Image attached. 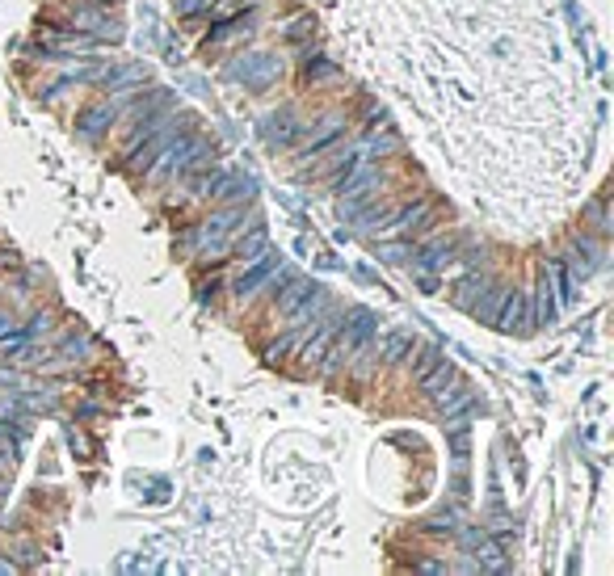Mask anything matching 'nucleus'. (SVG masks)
I'll return each instance as SVG.
<instances>
[{
  "label": "nucleus",
  "mask_w": 614,
  "mask_h": 576,
  "mask_svg": "<svg viewBox=\"0 0 614 576\" xmlns=\"http://www.w3.org/2000/svg\"><path fill=\"white\" fill-rule=\"evenodd\" d=\"M337 329H341V332H332L329 349H324V354H320V362H316L324 375H337V370H341V362H349L358 345L375 332V311H349V320H341Z\"/></svg>",
  "instance_id": "nucleus-1"
},
{
  "label": "nucleus",
  "mask_w": 614,
  "mask_h": 576,
  "mask_svg": "<svg viewBox=\"0 0 614 576\" xmlns=\"http://www.w3.org/2000/svg\"><path fill=\"white\" fill-rule=\"evenodd\" d=\"M245 207H228V210H215L202 228H198V253L202 257H223V248L232 245L236 232H245Z\"/></svg>",
  "instance_id": "nucleus-2"
},
{
  "label": "nucleus",
  "mask_w": 614,
  "mask_h": 576,
  "mask_svg": "<svg viewBox=\"0 0 614 576\" xmlns=\"http://www.w3.org/2000/svg\"><path fill=\"white\" fill-rule=\"evenodd\" d=\"M274 270H278V257L274 253H265V257H257L253 265H245V274L236 278V286H232V294L240 299V303H248L253 294L261 291V286H270V278H274Z\"/></svg>",
  "instance_id": "nucleus-3"
},
{
  "label": "nucleus",
  "mask_w": 614,
  "mask_h": 576,
  "mask_svg": "<svg viewBox=\"0 0 614 576\" xmlns=\"http://www.w3.org/2000/svg\"><path fill=\"white\" fill-rule=\"evenodd\" d=\"M68 25H72L76 34H88V38H118V22H114L110 13H101V9L68 13Z\"/></svg>",
  "instance_id": "nucleus-4"
},
{
  "label": "nucleus",
  "mask_w": 614,
  "mask_h": 576,
  "mask_svg": "<svg viewBox=\"0 0 614 576\" xmlns=\"http://www.w3.org/2000/svg\"><path fill=\"white\" fill-rule=\"evenodd\" d=\"M278 72H283L278 55H248V60H240L232 68V76H245V85H253V88H265Z\"/></svg>",
  "instance_id": "nucleus-5"
},
{
  "label": "nucleus",
  "mask_w": 614,
  "mask_h": 576,
  "mask_svg": "<svg viewBox=\"0 0 614 576\" xmlns=\"http://www.w3.org/2000/svg\"><path fill=\"white\" fill-rule=\"evenodd\" d=\"M324 311H329V291H320V286L312 283V291H307L303 299H299V303L286 311V316H291V324H295V329H312V324H316Z\"/></svg>",
  "instance_id": "nucleus-6"
},
{
  "label": "nucleus",
  "mask_w": 614,
  "mask_h": 576,
  "mask_svg": "<svg viewBox=\"0 0 614 576\" xmlns=\"http://www.w3.org/2000/svg\"><path fill=\"white\" fill-rule=\"evenodd\" d=\"M522 320H526V294L522 291H505L501 307H497V316H492V329H501V332H517L522 329Z\"/></svg>",
  "instance_id": "nucleus-7"
},
{
  "label": "nucleus",
  "mask_w": 614,
  "mask_h": 576,
  "mask_svg": "<svg viewBox=\"0 0 614 576\" xmlns=\"http://www.w3.org/2000/svg\"><path fill=\"white\" fill-rule=\"evenodd\" d=\"M270 253V232L265 228H248V236L240 232V240L232 245V257L240 261V265H253L257 257H265Z\"/></svg>",
  "instance_id": "nucleus-8"
},
{
  "label": "nucleus",
  "mask_w": 614,
  "mask_h": 576,
  "mask_svg": "<svg viewBox=\"0 0 614 576\" xmlns=\"http://www.w3.org/2000/svg\"><path fill=\"white\" fill-rule=\"evenodd\" d=\"M341 135H345V118H341V114H329V118L320 123L316 135H312V139L303 144V160H316L320 152H324V147H332Z\"/></svg>",
  "instance_id": "nucleus-9"
},
{
  "label": "nucleus",
  "mask_w": 614,
  "mask_h": 576,
  "mask_svg": "<svg viewBox=\"0 0 614 576\" xmlns=\"http://www.w3.org/2000/svg\"><path fill=\"white\" fill-rule=\"evenodd\" d=\"M455 253H459L455 236H438V240H430V245L417 253V265L421 270H442L446 261H455Z\"/></svg>",
  "instance_id": "nucleus-10"
},
{
  "label": "nucleus",
  "mask_w": 614,
  "mask_h": 576,
  "mask_svg": "<svg viewBox=\"0 0 614 576\" xmlns=\"http://www.w3.org/2000/svg\"><path fill=\"white\" fill-rule=\"evenodd\" d=\"M299 131H303V118H299L295 110H283V114H270V123H265V135H270V144L286 147L295 144Z\"/></svg>",
  "instance_id": "nucleus-11"
},
{
  "label": "nucleus",
  "mask_w": 614,
  "mask_h": 576,
  "mask_svg": "<svg viewBox=\"0 0 614 576\" xmlns=\"http://www.w3.org/2000/svg\"><path fill=\"white\" fill-rule=\"evenodd\" d=\"M114 118H118V101H106V106H88L85 114H80V135H101V131H106V126L114 123Z\"/></svg>",
  "instance_id": "nucleus-12"
},
{
  "label": "nucleus",
  "mask_w": 614,
  "mask_h": 576,
  "mask_svg": "<svg viewBox=\"0 0 614 576\" xmlns=\"http://www.w3.org/2000/svg\"><path fill=\"white\" fill-rule=\"evenodd\" d=\"M253 190H257V185H253V177H248V172H232V177L223 172L219 185H215L210 194L219 198V202H240V198H253Z\"/></svg>",
  "instance_id": "nucleus-13"
},
{
  "label": "nucleus",
  "mask_w": 614,
  "mask_h": 576,
  "mask_svg": "<svg viewBox=\"0 0 614 576\" xmlns=\"http://www.w3.org/2000/svg\"><path fill=\"white\" fill-rule=\"evenodd\" d=\"M283 283H286V286H278V291H274V307H278V311L286 316V311H291V307H295L299 299L312 291V283H307V278H295V274H286Z\"/></svg>",
  "instance_id": "nucleus-14"
},
{
  "label": "nucleus",
  "mask_w": 614,
  "mask_h": 576,
  "mask_svg": "<svg viewBox=\"0 0 614 576\" xmlns=\"http://www.w3.org/2000/svg\"><path fill=\"white\" fill-rule=\"evenodd\" d=\"M488 286H492V278H488V274H471V278H463V283L455 286V303L471 311V307L479 303V294L488 291Z\"/></svg>",
  "instance_id": "nucleus-15"
},
{
  "label": "nucleus",
  "mask_w": 614,
  "mask_h": 576,
  "mask_svg": "<svg viewBox=\"0 0 614 576\" xmlns=\"http://www.w3.org/2000/svg\"><path fill=\"white\" fill-rule=\"evenodd\" d=\"M144 80H148V68H139V63L118 68V72H101V88H135Z\"/></svg>",
  "instance_id": "nucleus-16"
},
{
  "label": "nucleus",
  "mask_w": 614,
  "mask_h": 576,
  "mask_svg": "<svg viewBox=\"0 0 614 576\" xmlns=\"http://www.w3.org/2000/svg\"><path fill=\"white\" fill-rule=\"evenodd\" d=\"M413 354V337L408 332H392V337H383V362L395 367V362H405Z\"/></svg>",
  "instance_id": "nucleus-17"
},
{
  "label": "nucleus",
  "mask_w": 614,
  "mask_h": 576,
  "mask_svg": "<svg viewBox=\"0 0 614 576\" xmlns=\"http://www.w3.org/2000/svg\"><path fill=\"white\" fill-rule=\"evenodd\" d=\"M535 324H539V329H547V324H552L555 320V299H552V286H547V278H543L539 283V303H535Z\"/></svg>",
  "instance_id": "nucleus-18"
},
{
  "label": "nucleus",
  "mask_w": 614,
  "mask_h": 576,
  "mask_svg": "<svg viewBox=\"0 0 614 576\" xmlns=\"http://www.w3.org/2000/svg\"><path fill=\"white\" fill-rule=\"evenodd\" d=\"M438 362H442V349H438V345H421V354H417V367H413V379H425V375H430L433 367H438Z\"/></svg>",
  "instance_id": "nucleus-19"
},
{
  "label": "nucleus",
  "mask_w": 614,
  "mask_h": 576,
  "mask_svg": "<svg viewBox=\"0 0 614 576\" xmlns=\"http://www.w3.org/2000/svg\"><path fill=\"white\" fill-rule=\"evenodd\" d=\"M552 274H555V291H560V299H572V274L564 270V265H560V261H552Z\"/></svg>",
  "instance_id": "nucleus-20"
},
{
  "label": "nucleus",
  "mask_w": 614,
  "mask_h": 576,
  "mask_svg": "<svg viewBox=\"0 0 614 576\" xmlns=\"http://www.w3.org/2000/svg\"><path fill=\"white\" fill-rule=\"evenodd\" d=\"M210 9H215V0H177L181 17H198V13H210Z\"/></svg>",
  "instance_id": "nucleus-21"
},
{
  "label": "nucleus",
  "mask_w": 614,
  "mask_h": 576,
  "mask_svg": "<svg viewBox=\"0 0 614 576\" xmlns=\"http://www.w3.org/2000/svg\"><path fill=\"white\" fill-rule=\"evenodd\" d=\"M17 451H22V446H17V438H9V430L0 425V463H13V459H17Z\"/></svg>",
  "instance_id": "nucleus-22"
},
{
  "label": "nucleus",
  "mask_w": 614,
  "mask_h": 576,
  "mask_svg": "<svg viewBox=\"0 0 614 576\" xmlns=\"http://www.w3.org/2000/svg\"><path fill=\"white\" fill-rule=\"evenodd\" d=\"M299 341H303L299 332H291V337H283V341H274V345H270V362H283V358H286V349H295Z\"/></svg>",
  "instance_id": "nucleus-23"
},
{
  "label": "nucleus",
  "mask_w": 614,
  "mask_h": 576,
  "mask_svg": "<svg viewBox=\"0 0 614 576\" xmlns=\"http://www.w3.org/2000/svg\"><path fill=\"white\" fill-rule=\"evenodd\" d=\"M320 76H332V63H324V60H307V80H320Z\"/></svg>",
  "instance_id": "nucleus-24"
},
{
  "label": "nucleus",
  "mask_w": 614,
  "mask_h": 576,
  "mask_svg": "<svg viewBox=\"0 0 614 576\" xmlns=\"http://www.w3.org/2000/svg\"><path fill=\"white\" fill-rule=\"evenodd\" d=\"M479 555H484V564L488 568H501V547H497V543H484V552Z\"/></svg>",
  "instance_id": "nucleus-25"
},
{
  "label": "nucleus",
  "mask_w": 614,
  "mask_h": 576,
  "mask_svg": "<svg viewBox=\"0 0 614 576\" xmlns=\"http://www.w3.org/2000/svg\"><path fill=\"white\" fill-rule=\"evenodd\" d=\"M9 332H17V320H13L9 311H5V307H0V341H5V337H9Z\"/></svg>",
  "instance_id": "nucleus-26"
},
{
  "label": "nucleus",
  "mask_w": 614,
  "mask_h": 576,
  "mask_svg": "<svg viewBox=\"0 0 614 576\" xmlns=\"http://www.w3.org/2000/svg\"><path fill=\"white\" fill-rule=\"evenodd\" d=\"M47 329H51V316H34V324L25 329V337H42Z\"/></svg>",
  "instance_id": "nucleus-27"
},
{
  "label": "nucleus",
  "mask_w": 614,
  "mask_h": 576,
  "mask_svg": "<svg viewBox=\"0 0 614 576\" xmlns=\"http://www.w3.org/2000/svg\"><path fill=\"white\" fill-rule=\"evenodd\" d=\"M451 526H455L451 517H433V522H425V530H430V534H442V530H451Z\"/></svg>",
  "instance_id": "nucleus-28"
},
{
  "label": "nucleus",
  "mask_w": 614,
  "mask_h": 576,
  "mask_svg": "<svg viewBox=\"0 0 614 576\" xmlns=\"http://www.w3.org/2000/svg\"><path fill=\"white\" fill-rule=\"evenodd\" d=\"M312 30V17H303V22H295V25H286V38H299V34H307Z\"/></svg>",
  "instance_id": "nucleus-29"
},
{
  "label": "nucleus",
  "mask_w": 614,
  "mask_h": 576,
  "mask_svg": "<svg viewBox=\"0 0 614 576\" xmlns=\"http://www.w3.org/2000/svg\"><path fill=\"white\" fill-rule=\"evenodd\" d=\"M0 572H13V564H5V560H0Z\"/></svg>",
  "instance_id": "nucleus-30"
}]
</instances>
